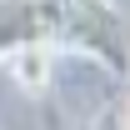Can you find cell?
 <instances>
[{
  "instance_id": "cell-1",
  "label": "cell",
  "mask_w": 130,
  "mask_h": 130,
  "mask_svg": "<svg viewBox=\"0 0 130 130\" xmlns=\"http://www.w3.org/2000/svg\"><path fill=\"white\" fill-rule=\"evenodd\" d=\"M60 50H75L110 75H130V35L115 0H55Z\"/></svg>"
},
{
  "instance_id": "cell-4",
  "label": "cell",
  "mask_w": 130,
  "mask_h": 130,
  "mask_svg": "<svg viewBox=\"0 0 130 130\" xmlns=\"http://www.w3.org/2000/svg\"><path fill=\"white\" fill-rule=\"evenodd\" d=\"M75 130H130V110H120V105H100L85 125H75Z\"/></svg>"
},
{
  "instance_id": "cell-3",
  "label": "cell",
  "mask_w": 130,
  "mask_h": 130,
  "mask_svg": "<svg viewBox=\"0 0 130 130\" xmlns=\"http://www.w3.org/2000/svg\"><path fill=\"white\" fill-rule=\"evenodd\" d=\"M55 55H60L55 45H40V40H35V45H20V50H10V55H5V70L15 75V85L25 90V95H40V90L50 85Z\"/></svg>"
},
{
  "instance_id": "cell-2",
  "label": "cell",
  "mask_w": 130,
  "mask_h": 130,
  "mask_svg": "<svg viewBox=\"0 0 130 130\" xmlns=\"http://www.w3.org/2000/svg\"><path fill=\"white\" fill-rule=\"evenodd\" d=\"M55 45L60 50V15L55 0H0V65L20 45Z\"/></svg>"
}]
</instances>
